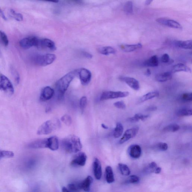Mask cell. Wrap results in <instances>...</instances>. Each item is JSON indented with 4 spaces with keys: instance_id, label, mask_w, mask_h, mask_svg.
I'll return each mask as SVG.
<instances>
[{
    "instance_id": "6da1fadb",
    "label": "cell",
    "mask_w": 192,
    "mask_h": 192,
    "mask_svg": "<svg viewBox=\"0 0 192 192\" xmlns=\"http://www.w3.org/2000/svg\"><path fill=\"white\" fill-rule=\"evenodd\" d=\"M62 146L66 151L69 153H76L82 148L79 137L75 135H68L62 140Z\"/></svg>"
},
{
    "instance_id": "7a4b0ae2",
    "label": "cell",
    "mask_w": 192,
    "mask_h": 192,
    "mask_svg": "<svg viewBox=\"0 0 192 192\" xmlns=\"http://www.w3.org/2000/svg\"><path fill=\"white\" fill-rule=\"evenodd\" d=\"M78 69L71 71L62 77L56 83V88L59 97L62 98L67 91L75 76L78 75Z\"/></svg>"
},
{
    "instance_id": "3957f363",
    "label": "cell",
    "mask_w": 192,
    "mask_h": 192,
    "mask_svg": "<svg viewBox=\"0 0 192 192\" xmlns=\"http://www.w3.org/2000/svg\"><path fill=\"white\" fill-rule=\"evenodd\" d=\"M61 127V123L58 119L48 120L42 124L37 131L38 135L49 134L52 132L59 129Z\"/></svg>"
},
{
    "instance_id": "277c9868",
    "label": "cell",
    "mask_w": 192,
    "mask_h": 192,
    "mask_svg": "<svg viewBox=\"0 0 192 192\" xmlns=\"http://www.w3.org/2000/svg\"><path fill=\"white\" fill-rule=\"evenodd\" d=\"M56 56L54 54H47L37 55L33 58V63L39 66H46L50 65L55 61Z\"/></svg>"
},
{
    "instance_id": "5b68a950",
    "label": "cell",
    "mask_w": 192,
    "mask_h": 192,
    "mask_svg": "<svg viewBox=\"0 0 192 192\" xmlns=\"http://www.w3.org/2000/svg\"><path fill=\"white\" fill-rule=\"evenodd\" d=\"M0 90L8 96L13 95L14 92V87L10 80L1 73H0Z\"/></svg>"
},
{
    "instance_id": "8992f818",
    "label": "cell",
    "mask_w": 192,
    "mask_h": 192,
    "mask_svg": "<svg viewBox=\"0 0 192 192\" xmlns=\"http://www.w3.org/2000/svg\"><path fill=\"white\" fill-rule=\"evenodd\" d=\"M129 93L128 92L105 91L102 93L100 99L101 101L109 99H118L128 97Z\"/></svg>"
},
{
    "instance_id": "52a82bcc",
    "label": "cell",
    "mask_w": 192,
    "mask_h": 192,
    "mask_svg": "<svg viewBox=\"0 0 192 192\" xmlns=\"http://www.w3.org/2000/svg\"><path fill=\"white\" fill-rule=\"evenodd\" d=\"M39 39L35 36L25 38L21 40L19 44L21 47L25 49H28L33 46L36 47Z\"/></svg>"
},
{
    "instance_id": "ba28073f",
    "label": "cell",
    "mask_w": 192,
    "mask_h": 192,
    "mask_svg": "<svg viewBox=\"0 0 192 192\" xmlns=\"http://www.w3.org/2000/svg\"><path fill=\"white\" fill-rule=\"evenodd\" d=\"M36 48L38 49H46L52 51L56 49L55 43L53 41L48 38L39 39Z\"/></svg>"
},
{
    "instance_id": "9c48e42d",
    "label": "cell",
    "mask_w": 192,
    "mask_h": 192,
    "mask_svg": "<svg viewBox=\"0 0 192 192\" xmlns=\"http://www.w3.org/2000/svg\"><path fill=\"white\" fill-rule=\"evenodd\" d=\"M156 21L161 25L167 27L179 29H182L181 24L175 20L165 18H159L157 19Z\"/></svg>"
},
{
    "instance_id": "30bf717a",
    "label": "cell",
    "mask_w": 192,
    "mask_h": 192,
    "mask_svg": "<svg viewBox=\"0 0 192 192\" xmlns=\"http://www.w3.org/2000/svg\"><path fill=\"white\" fill-rule=\"evenodd\" d=\"M87 157L83 152H81L75 155L70 163L74 166H83L86 164Z\"/></svg>"
},
{
    "instance_id": "8fae6325",
    "label": "cell",
    "mask_w": 192,
    "mask_h": 192,
    "mask_svg": "<svg viewBox=\"0 0 192 192\" xmlns=\"http://www.w3.org/2000/svg\"><path fill=\"white\" fill-rule=\"evenodd\" d=\"M78 75L83 85H87L91 81L92 78L91 73L88 69L85 68L78 69Z\"/></svg>"
},
{
    "instance_id": "7c38bea8",
    "label": "cell",
    "mask_w": 192,
    "mask_h": 192,
    "mask_svg": "<svg viewBox=\"0 0 192 192\" xmlns=\"http://www.w3.org/2000/svg\"><path fill=\"white\" fill-rule=\"evenodd\" d=\"M139 127H135L128 129L125 131L123 136L119 140V144H123L131 138L134 137L138 133Z\"/></svg>"
},
{
    "instance_id": "4fadbf2b",
    "label": "cell",
    "mask_w": 192,
    "mask_h": 192,
    "mask_svg": "<svg viewBox=\"0 0 192 192\" xmlns=\"http://www.w3.org/2000/svg\"><path fill=\"white\" fill-rule=\"evenodd\" d=\"M54 91L49 86H47L43 88L41 91L40 99L43 101L48 100L52 99L54 94Z\"/></svg>"
},
{
    "instance_id": "5bb4252c",
    "label": "cell",
    "mask_w": 192,
    "mask_h": 192,
    "mask_svg": "<svg viewBox=\"0 0 192 192\" xmlns=\"http://www.w3.org/2000/svg\"><path fill=\"white\" fill-rule=\"evenodd\" d=\"M120 79L124 81L132 89L135 91H138L140 89V84L136 79L130 77H122Z\"/></svg>"
},
{
    "instance_id": "9a60e30c",
    "label": "cell",
    "mask_w": 192,
    "mask_h": 192,
    "mask_svg": "<svg viewBox=\"0 0 192 192\" xmlns=\"http://www.w3.org/2000/svg\"><path fill=\"white\" fill-rule=\"evenodd\" d=\"M142 153V148L138 144H133L129 147V154L133 159H137L140 157Z\"/></svg>"
},
{
    "instance_id": "2e32d148",
    "label": "cell",
    "mask_w": 192,
    "mask_h": 192,
    "mask_svg": "<svg viewBox=\"0 0 192 192\" xmlns=\"http://www.w3.org/2000/svg\"><path fill=\"white\" fill-rule=\"evenodd\" d=\"M93 170L96 179H100L102 175V170L100 161L97 158H95L93 162Z\"/></svg>"
},
{
    "instance_id": "e0dca14e",
    "label": "cell",
    "mask_w": 192,
    "mask_h": 192,
    "mask_svg": "<svg viewBox=\"0 0 192 192\" xmlns=\"http://www.w3.org/2000/svg\"><path fill=\"white\" fill-rule=\"evenodd\" d=\"M93 182V179L92 176H88L82 181L78 183L80 189L83 190L84 191L89 192L92 183Z\"/></svg>"
},
{
    "instance_id": "ac0fdd59",
    "label": "cell",
    "mask_w": 192,
    "mask_h": 192,
    "mask_svg": "<svg viewBox=\"0 0 192 192\" xmlns=\"http://www.w3.org/2000/svg\"><path fill=\"white\" fill-rule=\"evenodd\" d=\"M47 142L48 138L39 139L30 143L28 144V147L33 149L47 148Z\"/></svg>"
},
{
    "instance_id": "d6986e66",
    "label": "cell",
    "mask_w": 192,
    "mask_h": 192,
    "mask_svg": "<svg viewBox=\"0 0 192 192\" xmlns=\"http://www.w3.org/2000/svg\"><path fill=\"white\" fill-rule=\"evenodd\" d=\"M59 147V142L57 137L52 136L48 138L47 148L52 150H56Z\"/></svg>"
},
{
    "instance_id": "ffe728a7",
    "label": "cell",
    "mask_w": 192,
    "mask_h": 192,
    "mask_svg": "<svg viewBox=\"0 0 192 192\" xmlns=\"http://www.w3.org/2000/svg\"><path fill=\"white\" fill-rule=\"evenodd\" d=\"M142 48V45L140 43L134 44H124L120 46L121 49L124 52L129 53L133 52Z\"/></svg>"
},
{
    "instance_id": "44dd1931",
    "label": "cell",
    "mask_w": 192,
    "mask_h": 192,
    "mask_svg": "<svg viewBox=\"0 0 192 192\" xmlns=\"http://www.w3.org/2000/svg\"><path fill=\"white\" fill-rule=\"evenodd\" d=\"M172 74L170 72H165L157 75L155 80L159 82H164L172 79Z\"/></svg>"
},
{
    "instance_id": "7402d4cb",
    "label": "cell",
    "mask_w": 192,
    "mask_h": 192,
    "mask_svg": "<svg viewBox=\"0 0 192 192\" xmlns=\"http://www.w3.org/2000/svg\"><path fill=\"white\" fill-rule=\"evenodd\" d=\"M174 44L178 48L184 49L192 50V41H176Z\"/></svg>"
},
{
    "instance_id": "603a6c76",
    "label": "cell",
    "mask_w": 192,
    "mask_h": 192,
    "mask_svg": "<svg viewBox=\"0 0 192 192\" xmlns=\"http://www.w3.org/2000/svg\"><path fill=\"white\" fill-rule=\"evenodd\" d=\"M172 71L173 73H176L184 71L185 72L191 73V69L189 67L183 63H178L173 67Z\"/></svg>"
},
{
    "instance_id": "cb8c5ba5",
    "label": "cell",
    "mask_w": 192,
    "mask_h": 192,
    "mask_svg": "<svg viewBox=\"0 0 192 192\" xmlns=\"http://www.w3.org/2000/svg\"><path fill=\"white\" fill-rule=\"evenodd\" d=\"M159 61L157 56L154 55L144 62V66L148 67H157L159 65Z\"/></svg>"
},
{
    "instance_id": "d4e9b609",
    "label": "cell",
    "mask_w": 192,
    "mask_h": 192,
    "mask_svg": "<svg viewBox=\"0 0 192 192\" xmlns=\"http://www.w3.org/2000/svg\"><path fill=\"white\" fill-rule=\"evenodd\" d=\"M159 93L157 91L150 92L143 96L139 99V103H142L154 98L159 97Z\"/></svg>"
},
{
    "instance_id": "484cf974",
    "label": "cell",
    "mask_w": 192,
    "mask_h": 192,
    "mask_svg": "<svg viewBox=\"0 0 192 192\" xmlns=\"http://www.w3.org/2000/svg\"><path fill=\"white\" fill-rule=\"evenodd\" d=\"M98 52L100 54H103V55H109L111 54L115 53L116 51L112 47L106 46L98 48Z\"/></svg>"
},
{
    "instance_id": "4316f807",
    "label": "cell",
    "mask_w": 192,
    "mask_h": 192,
    "mask_svg": "<svg viewBox=\"0 0 192 192\" xmlns=\"http://www.w3.org/2000/svg\"><path fill=\"white\" fill-rule=\"evenodd\" d=\"M105 178L109 184L112 183L114 181V172L112 167L110 166H107L105 168Z\"/></svg>"
},
{
    "instance_id": "83f0119b",
    "label": "cell",
    "mask_w": 192,
    "mask_h": 192,
    "mask_svg": "<svg viewBox=\"0 0 192 192\" xmlns=\"http://www.w3.org/2000/svg\"><path fill=\"white\" fill-rule=\"evenodd\" d=\"M149 117V116L148 115L138 114H135L133 117L128 118L127 120L128 121L131 122V123H134V122L139 121L140 120L144 121L148 118Z\"/></svg>"
},
{
    "instance_id": "f1b7e54d",
    "label": "cell",
    "mask_w": 192,
    "mask_h": 192,
    "mask_svg": "<svg viewBox=\"0 0 192 192\" xmlns=\"http://www.w3.org/2000/svg\"><path fill=\"white\" fill-rule=\"evenodd\" d=\"M124 127L121 123L118 122L116 124V127L115 128L114 135V138H119L123 134Z\"/></svg>"
},
{
    "instance_id": "f546056e",
    "label": "cell",
    "mask_w": 192,
    "mask_h": 192,
    "mask_svg": "<svg viewBox=\"0 0 192 192\" xmlns=\"http://www.w3.org/2000/svg\"><path fill=\"white\" fill-rule=\"evenodd\" d=\"M148 169L149 172L151 173H155V174H159L161 171L160 167L155 162H152L148 165Z\"/></svg>"
},
{
    "instance_id": "4dcf8cb0",
    "label": "cell",
    "mask_w": 192,
    "mask_h": 192,
    "mask_svg": "<svg viewBox=\"0 0 192 192\" xmlns=\"http://www.w3.org/2000/svg\"><path fill=\"white\" fill-rule=\"evenodd\" d=\"M118 167L120 173L123 175L127 176L130 174V170L127 165L124 164L119 163L118 164Z\"/></svg>"
},
{
    "instance_id": "1f68e13d",
    "label": "cell",
    "mask_w": 192,
    "mask_h": 192,
    "mask_svg": "<svg viewBox=\"0 0 192 192\" xmlns=\"http://www.w3.org/2000/svg\"><path fill=\"white\" fill-rule=\"evenodd\" d=\"M180 129L179 126L176 124H171L164 128L163 131L165 132H175Z\"/></svg>"
},
{
    "instance_id": "d6a6232c",
    "label": "cell",
    "mask_w": 192,
    "mask_h": 192,
    "mask_svg": "<svg viewBox=\"0 0 192 192\" xmlns=\"http://www.w3.org/2000/svg\"><path fill=\"white\" fill-rule=\"evenodd\" d=\"M177 114L180 117L191 116L192 114L191 109L186 108L180 109L178 111Z\"/></svg>"
},
{
    "instance_id": "836d02e7",
    "label": "cell",
    "mask_w": 192,
    "mask_h": 192,
    "mask_svg": "<svg viewBox=\"0 0 192 192\" xmlns=\"http://www.w3.org/2000/svg\"><path fill=\"white\" fill-rule=\"evenodd\" d=\"M14 152L8 151V150H0V160L2 159H8V158H13L14 157Z\"/></svg>"
},
{
    "instance_id": "e575fe53",
    "label": "cell",
    "mask_w": 192,
    "mask_h": 192,
    "mask_svg": "<svg viewBox=\"0 0 192 192\" xmlns=\"http://www.w3.org/2000/svg\"><path fill=\"white\" fill-rule=\"evenodd\" d=\"M124 11L128 14H132L133 12V2L129 1L127 2L124 5Z\"/></svg>"
},
{
    "instance_id": "d590c367",
    "label": "cell",
    "mask_w": 192,
    "mask_h": 192,
    "mask_svg": "<svg viewBox=\"0 0 192 192\" xmlns=\"http://www.w3.org/2000/svg\"><path fill=\"white\" fill-rule=\"evenodd\" d=\"M10 11L11 16L15 20L18 22L22 21L23 20V16L21 14L16 13V11L13 9H11Z\"/></svg>"
},
{
    "instance_id": "8d00e7d4",
    "label": "cell",
    "mask_w": 192,
    "mask_h": 192,
    "mask_svg": "<svg viewBox=\"0 0 192 192\" xmlns=\"http://www.w3.org/2000/svg\"><path fill=\"white\" fill-rule=\"evenodd\" d=\"M0 39L3 44L5 46H7L9 44V40L6 34L4 32L0 31Z\"/></svg>"
},
{
    "instance_id": "74e56055",
    "label": "cell",
    "mask_w": 192,
    "mask_h": 192,
    "mask_svg": "<svg viewBox=\"0 0 192 192\" xmlns=\"http://www.w3.org/2000/svg\"><path fill=\"white\" fill-rule=\"evenodd\" d=\"M156 149L161 151H166L168 149V145L165 143L160 142L156 144L155 147Z\"/></svg>"
},
{
    "instance_id": "f35d334b",
    "label": "cell",
    "mask_w": 192,
    "mask_h": 192,
    "mask_svg": "<svg viewBox=\"0 0 192 192\" xmlns=\"http://www.w3.org/2000/svg\"><path fill=\"white\" fill-rule=\"evenodd\" d=\"M61 120L63 123L68 126H70L72 123V118L68 114H65L63 115L61 118Z\"/></svg>"
},
{
    "instance_id": "ab89813d",
    "label": "cell",
    "mask_w": 192,
    "mask_h": 192,
    "mask_svg": "<svg viewBox=\"0 0 192 192\" xmlns=\"http://www.w3.org/2000/svg\"><path fill=\"white\" fill-rule=\"evenodd\" d=\"M140 181V179L138 176L135 175H131L128 179L127 182L128 183L135 184L138 183Z\"/></svg>"
},
{
    "instance_id": "60d3db41",
    "label": "cell",
    "mask_w": 192,
    "mask_h": 192,
    "mask_svg": "<svg viewBox=\"0 0 192 192\" xmlns=\"http://www.w3.org/2000/svg\"><path fill=\"white\" fill-rule=\"evenodd\" d=\"M182 101L185 102L191 101L192 100V93H185L182 94L180 97Z\"/></svg>"
},
{
    "instance_id": "b9f144b4",
    "label": "cell",
    "mask_w": 192,
    "mask_h": 192,
    "mask_svg": "<svg viewBox=\"0 0 192 192\" xmlns=\"http://www.w3.org/2000/svg\"><path fill=\"white\" fill-rule=\"evenodd\" d=\"M87 103V99L86 97H82L80 99V107L81 110H82V113L85 109L86 105Z\"/></svg>"
},
{
    "instance_id": "7bdbcfd3",
    "label": "cell",
    "mask_w": 192,
    "mask_h": 192,
    "mask_svg": "<svg viewBox=\"0 0 192 192\" xmlns=\"http://www.w3.org/2000/svg\"><path fill=\"white\" fill-rule=\"evenodd\" d=\"M67 189L70 191H78L80 190L78 184L71 183L68 184Z\"/></svg>"
},
{
    "instance_id": "ee69618b",
    "label": "cell",
    "mask_w": 192,
    "mask_h": 192,
    "mask_svg": "<svg viewBox=\"0 0 192 192\" xmlns=\"http://www.w3.org/2000/svg\"><path fill=\"white\" fill-rule=\"evenodd\" d=\"M114 105L116 108L119 109H124L126 107L125 104L122 101L116 102L114 104Z\"/></svg>"
},
{
    "instance_id": "f6af8a7d",
    "label": "cell",
    "mask_w": 192,
    "mask_h": 192,
    "mask_svg": "<svg viewBox=\"0 0 192 192\" xmlns=\"http://www.w3.org/2000/svg\"><path fill=\"white\" fill-rule=\"evenodd\" d=\"M170 56L166 53L164 54L161 58V61L163 63H168L170 62Z\"/></svg>"
},
{
    "instance_id": "bcb514c9",
    "label": "cell",
    "mask_w": 192,
    "mask_h": 192,
    "mask_svg": "<svg viewBox=\"0 0 192 192\" xmlns=\"http://www.w3.org/2000/svg\"><path fill=\"white\" fill-rule=\"evenodd\" d=\"M82 55L84 57L88 58V59H91L93 58V55L91 54L86 52H82Z\"/></svg>"
},
{
    "instance_id": "7dc6e473",
    "label": "cell",
    "mask_w": 192,
    "mask_h": 192,
    "mask_svg": "<svg viewBox=\"0 0 192 192\" xmlns=\"http://www.w3.org/2000/svg\"><path fill=\"white\" fill-rule=\"evenodd\" d=\"M0 16H1V18H3L4 20L5 21H7V19L6 17L5 16L4 13L3 11L1 8H0Z\"/></svg>"
},
{
    "instance_id": "c3c4849f",
    "label": "cell",
    "mask_w": 192,
    "mask_h": 192,
    "mask_svg": "<svg viewBox=\"0 0 192 192\" xmlns=\"http://www.w3.org/2000/svg\"><path fill=\"white\" fill-rule=\"evenodd\" d=\"M157 107L154 106H152L149 107L147 109L149 111H154L157 110Z\"/></svg>"
},
{
    "instance_id": "681fc988",
    "label": "cell",
    "mask_w": 192,
    "mask_h": 192,
    "mask_svg": "<svg viewBox=\"0 0 192 192\" xmlns=\"http://www.w3.org/2000/svg\"><path fill=\"white\" fill-rule=\"evenodd\" d=\"M68 1L78 4H81L83 3L82 0H68Z\"/></svg>"
},
{
    "instance_id": "f907efd6",
    "label": "cell",
    "mask_w": 192,
    "mask_h": 192,
    "mask_svg": "<svg viewBox=\"0 0 192 192\" xmlns=\"http://www.w3.org/2000/svg\"><path fill=\"white\" fill-rule=\"evenodd\" d=\"M151 74V71H150V70L149 69H147L145 73V75L147 77L150 76Z\"/></svg>"
},
{
    "instance_id": "816d5d0a",
    "label": "cell",
    "mask_w": 192,
    "mask_h": 192,
    "mask_svg": "<svg viewBox=\"0 0 192 192\" xmlns=\"http://www.w3.org/2000/svg\"><path fill=\"white\" fill-rule=\"evenodd\" d=\"M40 1L52 2V3H58L59 2V0H40Z\"/></svg>"
},
{
    "instance_id": "f5cc1de1",
    "label": "cell",
    "mask_w": 192,
    "mask_h": 192,
    "mask_svg": "<svg viewBox=\"0 0 192 192\" xmlns=\"http://www.w3.org/2000/svg\"><path fill=\"white\" fill-rule=\"evenodd\" d=\"M153 1V0H146L145 2V4L146 5H149Z\"/></svg>"
},
{
    "instance_id": "db71d44e",
    "label": "cell",
    "mask_w": 192,
    "mask_h": 192,
    "mask_svg": "<svg viewBox=\"0 0 192 192\" xmlns=\"http://www.w3.org/2000/svg\"><path fill=\"white\" fill-rule=\"evenodd\" d=\"M62 191L63 192H70V191L67 188L65 187H63V189H62Z\"/></svg>"
},
{
    "instance_id": "11a10c76",
    "label": "cell",
    "mask_w": 192,
    "mask_h": 192,
    "mask_svg": "<svg viewBox=\"0 0 192 192\" xmlns=\"http://www.w3.org/2000/svg\"><path fill=\"white\" fill-rule=\"evenodd\" d=\"M101 127H102L104 129H108L109 128L107 126L105 125L104 124H101Z\"/></svg>"
}]
</instances>
